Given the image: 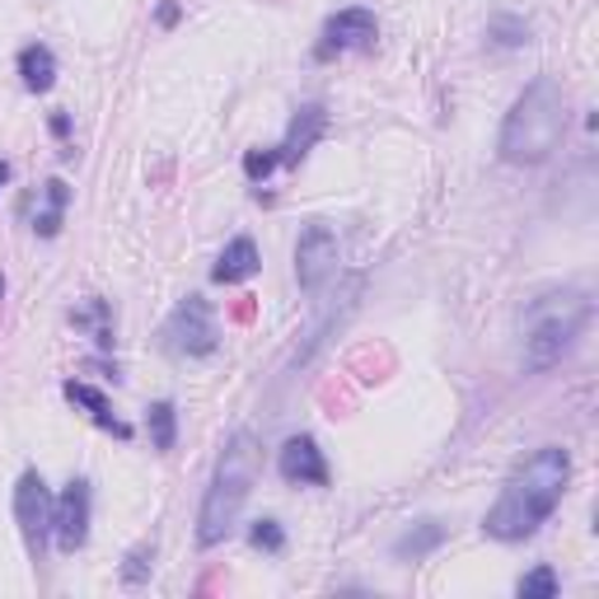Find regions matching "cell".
<instances>
[{"label":"cell","mask_w":599,"mask_h":599,"mask_svg":"<svg viewBox=\"0 0 599 599\" xmlns=\"http://www.w3.org/2000/svg\"><path fill=\"white\" fill-rule=\"evenodd\" d=\"M52 492H48V482H42V473H19L14 482V520H19V535H24V548H29V558L42 562V552H48L52 543Z\"/></svg>","instance_id":"8992f818"},{"label":"cell","mask_w":599,"mask_h":599,"mask_svg":"<svg viewBox=\"0 0 599 599\" xmlns=\"http://www.w3.org/2000/svg\"><path fill=\"white\" fill-rule=\"evenodd\" d=\"M19 76H24V84L33 94H48L57 84V57L52 48H42V42H29L24 52H19Z\"/></svg>","instance_id":"e0dca14e"},{"label":"cell","mask_w":599,"mask_h":599,"mask_svg":"<svg viewBox=\"0 0 599 599\" xmlns=\"http://www.w3.org/2000/svg\"><path fill=\"white\" fill-rule=\"evenodd\" d=\"M258 463H262L258 436L253 431H234L226 440V450H220V459H216V473L207 482L202 510H197V543L202 548H216L220 539H230V529L243 516V501H249L253 482H258Z\"/></svg>","instance_id":"3957f363"},{"label":"cell","mask_w":599,"mask_h":599,"mask_svg":"<svg viewBox=\"0 0 599 599\" xmlns=\"http://www.w3.org/2000/svg\"><path fill=\"white\" fill-rule=\"evenodd\" d=\"M562 137H567V94L552 76H539L510 103L497 137V154L506 164H543L562 146Z\"/></svg>","instance_id":"7a4b0ae2"},{"label":"cell","mask_w":599,"mask_h":599,"mask_svg":"<svg viewBox=\"0 0 599 599\" xmlns=\"http://www.w3.org/2000/svg\"><path fill=\"white\" fill-rule=\"evenodd\" d=\"M164 347L173 357H211L220 347V328H216V309L202 296H183L173 305V315L164 319Z\"/></svg>","instance_id":"5b68a950"},{"label":"cell","mask_w":599,"mask_h":599,"mask_svg":"<svg viewBox=\"0 0 599 599\" xmlns=\"http://www.w3.org/2000/svg\"><path fill=\"white\" fill-rule=\"evenodd\" d=\"M146 427H150V446L160 455H169L173 446H179V412H173V403H150Z\"/></svg>","instance_id":"ac0fdd59"},{"label":"cell","mask_w":599,"mask_h":599,"mask_svg":"<svg viewBox=\"0 0 599 599\" xmlns=\"http://www.w3.org/2000/svg\"><path fill=\"white\" fill-rule=\"evenodd\" d=\"M150 567H154V543H141L127 552V567H122V586H141L150 581Z\"/></svg>","instance_id":"ffe728a7"},{"label":"cell","mask_w":599,"mask_h":599,"mask_svg":"<svg viewBox=\"0 0 599 599\" xmlns=\"http://www.w3.org/2000/svg\"><path fill=\"white\" fill-rule=\"evenodd\" d=\"M66 398H71L76 408L90 412L103 431H113V436H122V440L131 436V427H127V421L113 412V403H108V393H99L94 385H84V380H66Z\"/></svg>","instance_id":"5bb4252c"},{"label":"cell","mask_w":599,"mask_h":599,"mask_svg":"<svg viewBox=\"0 0 599 599\" xmlns=\"http://www.w3.org/2000/svg\"><path fill=\"white\" fill-rule=\"evenodd\" d=\"M90 516H94V492L84 478H71L66 492L52 506V543L61 552H80L90 543Z\"/></svg>","instance_id":"ba28073f"},{"label":"cell","mask_w":599,"mask_h":599,"mask_svg":"<svg viewBox=\"0 0 599 599\" xmlns=\"http://www.w3.org/2000/svg\"><path fill=\"white\" fill-rule=\"evenodd\" d=\"M440 543H446V525L440 520H417L393 539V562H421V558H431Z\"/></svg>","instance_id":"4fadbf2b"},{"label":"cell","mask_w":599,"mask_h":599,"mask_svg":"<svg viewBox=\"0 0 599 599\" xmlns=\"http://www.w3.org/2000/svg\"><path fill=\"white\" fill-rule=\"evenodd\" d=\"M249 539H253V548H262V552H281V548H286V529H281L277 520H258V525L249 529Z\"/></svg>","instance_id":"7402d4cb"},{"label":"cell","mask_w":599,"mask_h":599,"mask_svg":"<svg viewBox=\"0 0 599 599\" xmlns=\"http://www.w3.org/2000/svg\"><path fill=\"white\" fill-rule=\"evenodd\" d=\"M558 590H562V581L552 567H535L529 576H520V586H516L520 599H558Z\"/></svg>","instance_id":"d6986e66"},{"label":"cell","mask_w":599,"mask_h":599,"mask_svg":"<svg viewBox=\"0 0 599 599\" xmlns=\"http://www.w3.org/2000/svg\"><path fill=\"white\" fill-rule=\"evenodd\" d=\"M590 323V300L581 291L543 296L529 309L525 323V370H552L581 338V328Z\"/></svg>","instance_id":"277c9868"},{"label":"cell","mask_w":599,"mask_h":599,"mask_svg":"<svg viewBox=\"0 0 599 599\" xmlns=\"http://www.w3.org/2000/svg\"><path fill=\"white\" fill-rule=\"evenodd\" d=\"M281 164V154H277V146L272 150H249L243 154V173H249V179L258 183V179H268V173Z\"/></svg>","instance_id":"603a6c76"},{"label":"cell","mask_w":599,"mask_h":599,"mask_svg":"<svg viewBox=\"0 0 599 599\" xmlns=\"http://www.w3.org/2000/svg\"><path fill=\"white\" fill-rule=\"evenodd\" d=\"M66 207H71V188H66L61 179L42 183V207H38V216H33V230H38V239H57V234H61Z\"/></svg>","instance_id":"2e32d148"},{"label":"cell","mask_w":599,"mask_h":599,"mask_svg":"<svg viewBox=\"0 0 599 599\" xmlns=\"http://www.w3.org/2000/svg\"><path fill=\"white\" fill-rule=\"evenodd\" d=\"M338 272V234H332L323 220H309L300 230V243H296V281L305 296H319L323 281Z\"/></svg>","instance_id":"52a82bcc"},{"label":"cell","mask_w":599,"mask_h":599,"mask_svg":"<svg viewBox=\"0 0 599 599\" xmlns=\"http://www.w3.org/2000/svg\"><path fill=\"white\" fill-rule=\"evenodd\" d=\"M71 323H76L80 332H90V338H94L99 347H113L118 323H113V305H108V300L90 296L84 305H76V309H71Z\"/></svg>","instance_id":"9a60e30c"},{"label":"cell","mask_w":599,"mask_h":599,"mask_svg":"<svg viewBox=\"0 0 599 599\" xmlns=\"http://www.w3.org/2000/svg\"><path fill=\"white\" fill-rule=\"evenodd\" d=\"M571 482V455L562 446H539L516 473L506 478L501 497L492 501L482 520V535L497 543H520L552 520V510L562 506V492Z\"/></svg>","instance_id":"6da1fadb"},{"label":"cell","mask_w":599,"mask_h":599,"mask_svg":"<svg viewBox=\"0 0 599 599\" xmlns=\"http://www.w3.org/2000/svg\"><path fill=\"white\" fill-rule=\"evenodd\" d=\"M10 183V160H0V188Z\"/></svg>","instance_id":"cb8c5ba5"},{"label":"cell","mask_w":599,"mask_h":599,"mask_svg":"<svg viewBox=\"0 0 599 599\" xmlns=\"http://www.w3.org/2000/svg\"><path fill=\"white\" fill-rule=\"evenodd\" d=\"M323 131H328V113H323V103H305V108H296L291 127H286V141L277 146L281 164H300L305 154L319 146Z\"/></svg>","instance_id":"8fae6325"},{"label":"cell","mask_w":599,"mask_h":599,"mask_svg":"<svg viewBox=\"0 0 599 599\" xmlns=\"http://www.w3.org/2000/svg\"><path fill=\"white\" fill-rule=\"evenodd\" d=\"M258 268H262L258 243H253L249 234H234V239L226 243V249H220L216 268H211V281H220V286H239V281L258 277Z\"/></svg>","instance_id":"7c38bea8"},{"label":"cell","mask_w":599,"mask_h":599,"mask_svg":"<svg viewBox=\"0 0 599 599\" xmlns=\"http://www.w3.org/2000/svg\"><path fill=\"white\" fill-rule=\"evenodd\" d=\"M277 469L291 487H328V459L315 436H291L277 455Z\"/></svg>","instance_id":"30bf717a"},{"label":"cell","mask_w":599,"mask_h":599,"mask_svg":"<svg viewBox=\"0 0 599 599\" xmlns=\"http://www.w3.org/2000/svg\"><path fill=\"white\" fill-rule=\"evenodd\" d=\"M487 33H492L501 48H520V42H529V24H525V19H510V14H497Z\"/></svg>","instance_id":"44dd1931"},{"label":"cell","mask_w":599,"mask_h":599,"mask_svg":"<svg viewBox=\"0 0 599 599\" xmlns=\"http://www.w3.org/2000/svg\"><path fill=\"white\" fill-rule=\"evenodd\" d=\"M375 38H380V19H375V10L347 6L323 24L319 57L328 61V57H342V52H366V48H375Z\"/></svg>","instance_id":"9c48e42d"}]
</instances>
